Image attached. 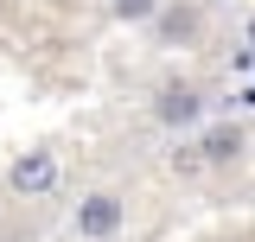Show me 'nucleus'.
Listing matches in <instances>:
<instances>
[{
	"instance_id": "f257e3e1",
	"label": "nucleus",
	"mask_w": 255,
	"mask_h": 242,
	"mask_svg": "<svg viewBox=\"0 0 255 242\" xmlns=\"http://www.w3.org/2000/svg\"><path fill=\"white\" fill-rule=\"evenodd\" d=\"M122 217H128V204L115 198V191H90V198L77 204V236L109 242V236H122Z\"/></svg>"
},
{
	"instance_id": "f03ea898",
	"label": "nucleus",
	"mask_w": 255,
	"mask_h": 242,
	"mask_svg": "<svg viewBox=\"0 0 255 242\" xmlns=\"http://www.w3.org/2000/svg\"><path fill=\"white\" fill-rule=\"evenodd\" d=\"M6 185H13V191H26V198H38V191H51V185H58V153H19V159H13V172H6Z\"/></svg>"
},
{
	"instance_id": "7ed1b4c3",
	"label": "nucleus",
	"mask_w": 255,
	"mask_h": 242,
	"mask_svg": "<svg viewBox=\"0 0 255 242\" xmlns=\"http://www.w3.org/2000/svg\"><path fill=\"white\" fill-rule=\"evenodd\" d=\"M153 115L166 121V127H191V121L204 115V96L191 90V83H166V90H159V102H153Z\"/></svg>"
},
{
	"instance_id": "20e7f679",
	"label": "nucleus",
	"mask_w": 255,
	"mask_h": 242,
	"mask_svg": "<svg viewBox=\"0 0 255 242\" xmlns=\"http://www.w3.org/2000/svg\"><path fill=\"white\" fill-rule=\"evenodd\" d=\"M198 153H204V166H230V159L243 153V134H236V127H211V134L198 140Z\"/></svg>"
},
{
	"instance_id": "39448f33",
	"label": "nucleus",
	"mask_w": 255,
	"mask_h": 242,
	"mask_svg": "<svg viewBox=\"0 0 255 242\" xmlns=\"http://www.w3.org/2000/svg\"><path fill=\"white\" fill-rule=\"evenodd\" d=\"M115 13H122V19H153L159 0H115Z\"/></svg>"
},
{
	"instance_id": "423d86ee",
	"label": "nucleus",
	"mask_w": 255,
	"mask_h": 242,
	"mask_svg": "<svg viewBox=\"0 0 255 242\" xmlns=\"http://www.w3.org/2000/svg\"><path fill=\"white\" fill-rule=\"evenodd\" d=\"M198 166H204V153H198V147H179V153H172V172H198Z\"/></svg>"
},
{
	"instance_id": "0eeeda50",
	"label": "nucleus",
	"mask_w": 255,
	"mask_h": 242,
	"mask_svg": "<svg viewBox=\"0 0 255 242\" xmlns=\"http://www.w3.org/2000/svg\"><path fill=\"white\" fill-rule=\"evenodd\" d=\"M249 38H255V26H249Z\"/></svg>"
}]
</instances>
